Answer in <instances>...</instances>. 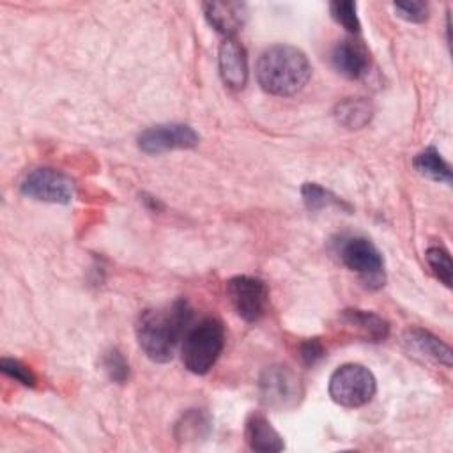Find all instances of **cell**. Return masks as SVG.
<instances>
[{"instance_id": "6da1fadb", "label": "cell", "mask_w": 453, "mask_h": 453, "mask_svg": "<svg viewBox=\"0 0 453 453\" xmlns=\"http://www.w3.org/2000/svg\"><path fill=\"white\" fill-rule=\"evenodd\" d=\"M191 320L193 310L186 299H177L165 308L143 310L136 320L140 349L154 363L170 361L189 331Z\"/></svg>"}, {"instance_id": "7a4b0ae2", "label": "cell", "mask_w": 453, "mask_h": 453, "mask_svg": "<svg viewBox=\"0 0 453 453\" xmlns=\"http://www.w3.org/2000/svg\"><path fill=\"white\" fill-rule=\"evenodd\" d=\"M311 76L308 57L296 46L274 44L265 48L257 62L258 85L280 97L301 92Z\"/></svg>"}, {"instance_id": "3957f363", "label": "cell", "mask_w": 453, "mask_h": 453, "mask_svg": "<svg viewBox=\"0 0 453 453\" xmlns=\"http://www.w3.org/2000/svg\"><path fill=\"white\" fill-rule=\"evenodd\" d=\"M225 347V329L218 319H203L189 327L182 340V363L195 373H207L218 361Z\"/></svg>"}, {"instance_id": "277c9868", "label": "cell", "mask_w": 453, "mask_h": 453, "mask_svg": "<svg viewBox=\"0 0 453 453\" xmlns=\"http://www.w3.org/2000/svg\"><path fill=\"white\" fill-rule=\"evenodd\" d=\"M327 389L333 402L342 407L356 409L366 405L373 398L377 380L366 366L359 363H347L333 372Z\"/></svg>"}, {"instance_id": "5b68a950", "label": "cell", "mask_w": 453, "mask_h": 453, "mask_svg": "<svg viewBox=\"0 0 453 453\" xmlns=\"http://www.w3.org/2000/svg\"><path fill=\"white\" fill-rule=\"evenodd\" d=\"M340 260L354 271L366 287L379 288L384 285V258L379 248L366 237L350 235L338 246Z\"/></svg>"}, {"instance_id": "8992f818", "label": "cell", "mask_w": 453, "mask_h": 453, "mask_svg": "<svg viewBox=\"0 0 453 453\" xmlns=\"http://www.w3.org/2000/svg\"><path fill=\"white\" fill-rule=\"evenodd\" d=\"M303 382L299 375L285 365H271L258 377V395L265 407L287 411L303 398Z\"/></svg>"}, {"instance_id": "52a82bcc", "label": "cell", "mask_w": 453, "mask_h": 453, "mask_svg": "<svg viewBox=\"0 0 453 453\" xmlns=\"http://www.w3.org/2000/svg\"><path fill=\"white\" fill-rule=\"evenodd\" d=\"M19 189L25 196L48 203H69L76 193L74 180L69 175L48 166L28 172L23 177Z\"/></svg>"}, {"instance_id": "ba28073f", "label": "cell", "mask_w": 453, "mask_h": 453, "mask_svg": "<svg viewBox=\"0 0 453 453\" xmlns=\"http://www.w3.org/2000/svg\"><path fill=\"white\" fill-rule=\"evenodd\" d=\"M226 296L235 313L246 322H257L264 317L269 303L267 285L255 276L239 274L226 281Z\"/></svg>"}, {"instance_id": "9c48e42d", "label": "cell", "mask_w": 453, "mask_h": 453, "mask_svg": "<svg viewBox=\"0 0 453 453\" xmlns=\"http://www.w3.org/2000/svg\"><path fill=\"white\" fill-rule=\"evenodd\" d=\"M198 133L188 124H159L147 127L138 134V147L145 154H163L177 149H193L198 145Z\"/></svg>"}, {"instance_id": "30bf717a", "label": "cell", "mask_w": 453, "mask_h": 453, "mask_svg": "<svg viewBox=\"0 0 453 453\" xmlns=\"http://www.w3.org/2000/svg\"><path fill=\"white\" fill-rule=\"evenodd\" d=\"M219 74L226 87L234 90L244 88L248 81V57L246 50L235 39H225L218 53Z\"/></svg>"}, {"instance_id": "8fae6325", "label": "cell", "mask_w": 453, "mask_h": 453, "mask_svg": "<svg viewBox=\"0 0 453 453\" xmlns=\"http://www.w3.org/2000/svg\"><path fill=\"white\" fill-rule=\"evenodd\" d=\"M202 9L209 25L226 39H232L248 18V7L242 2H207Z\"/></svg>"}, {"instance_id": "7c38bea8", "label": "cell", "mask_w": 453, "mask_h": 453, "mask_svg": "<svg viewBox=\"0 0 453 453\" xmlns=\"http://www.w3.org/2000/svg\"><path fill=\"white\" fill-rule=\"evenodd\" d=\"M333 67L349 80H359L368 73L370 58L365 46L356 41H340L331 51Z\"/></svg>"}, {"instance_id": "4fadbf2b", "label": "cell", "mask_w": 453, "mask_h": 453, "mask_svg": "<svg viewBox=\"0 0 453 453\" xmlns=\"http://www.w3.org/2000/svg\"><path fill=\"white\" fill-rule=\"evenodd\" d=\"M340 322L366 342H382L389 334V324L373 311L357 308L343 310L340 315Z\"/></svg>"}, {"instance_id": "5bb4252c", "label": "cell", "mask_w": 453, "mask_h": 453, "mask_svg": "<svg viewBox=\"0 0 453 453\" xmlns=\"http://www.w3.org/2000/svg\"><path fill=\"white\" fill-rule=\"evenodd\" d=\"M407 349L418 356H423L437 365H444L446 368L451 366V349L441 338L432 334L430 331L414 327L409 329L403 336Z\"/></svg>"}, {"instance_id": "9a60e30c", "label": "cell", "mask_w": 453, "mask_h": 453, "mask_svg": "<svg viewBox=\"0 0 453 453\" xmlns=\"http://www.w3.org/2000/svg\"><path fill=\"white\" fill-rule=\"evenodd\" d=\"M246 442L253 451L260 453H276L285 448L281 435L274 430L269 419L264 414H250L244 428Z\"/></svg>"}, {"instance_id": "2e32d148", "label": "cell", "mask_w": 453, "mask_h": 453, "mask_svg": "<svg viewBox=\"0 0 453 453\" xmlns=\"http://www.w3.org/2000/svg\"><path fill=\"white\" fill-rule=\"evenodd\" d=\"M373 115V108L370 101L363 97H347L334 106V117L338 124L347 129H361L365 127Z\"/></svg>"}, {"instance_id": "e0dca14e", "label": "cell", "mask_w": 453, "mask_h": 453, "mask_svg": "<svg viewBox=\"0 0 453 453\" xmlns=\"http://www.w3.org/2000/svg\"><path fill=\"white\" fill-rule=\"evenodd\" d=\"M412 165L418 173L437 182L451 184V166L448 165V161L442 159V156L435 147H426L425 150H421L414 157Z\"/></svg>"}, {"instance_id": "ac0fdd59", "label": "cell", "mask_w": 453, "mask_h": 453, "mask_svg": "<svg viewBox=\"0 0 453 453\" xmlns=\"http://www.w3.org/2000/svg\"><path fill=\"white\" fill-rule=\"evenodd\" d=\"M211 418L200 409H191L175 425V437L179 441H198L205 439L211 432Z\"/></svg>"}, {"instance_id": "d6986e66", "label": "cell", "mask_w": 453, "mask_h": 453, "mask_svg": "<svg viewBox=\"0 0 453 453\" xmlns=\"http://www.w3.org/2000/svg\"><path fill=\"white\" fill-rule=\"evenodd\" d=\"M425 258H426V264L432 269L434 276L446 287H451L453 265H451V257H449L448 250H444L442 246H430L425 251Z\"/></svg>"}, {"instance_id": "ffe728a7", "label": "cell", "mask_w": 453, "mask_h": 453, "mask_svg": "<svg viewBox=\"0 0 453 453\" xmlns=\"http://www.w3.org/2000/svg\"><path fill=\"white\" fill-rule=\"evenodd\" d=\"M301 195H303V200L306 203V207L310 211H320L324 207H331V205H336V207H347L336 195H333L329 189L315 184V182H306L303 188H301ZM349 209V207H347Z\"/></svg>"}, {"instance_id": "44dd1931", "label": "cell", "mask_w": 453, "mask_h": 453, "mask_svg": "<svg viewBox=\"0 0 453 453\" xmlns=\"http://www.w3.org/2000/svg\"><path fill=\"white\" fill-rule=\"evenodd\" d=\"M101 366L110 380L124 384L129 379V365L119 349H108L101 357Z\"/></svg>"}, {"instance_id": "7402d4cb", "label": "cell", "mask_w": 453, "mask_h": 453, "mask_svg": "<svg viewBox=\"0 0 453 453\" xmlns=\"http://www.w3.org/2000/svg\"><path fill=\"white\" fill-rule=\"evenodd\" d=\"M331 16L336 23H340L347 32L357 34L361 28L359 18H357V5L354 2H333L329 5Z\"/></svg>"}, {"instance_id": "603a6c76", "label": "cell", "mask_w": 453, "mask_h": 453, "mask_svg": "<svg viewBox=\"0 0 453 453\" xmlns=\"http://www.w3.org/2000/svg\"><path fill=\"white\" fill-rule=\"evenodd\" d=\"M0 368H2V372H4L5 375H9L11 379L18 380V382L23 384V386L34 388L35 382H37L34 372H32L27 365H23L21 361H18V359L2 357V359H0Z\"/></svg>"}, {"instance_id": "cb8c5ba5", "label": "cell", "mask_w": 453, "mask_h": 453, "mask_svg": "<svg viewBox=\"0 0 453 453\" xmlns=\"http://www.w3.org/2000/svg\"><path fill=\"white\" fill-rule=\"evenodd\" d=\"M395 12L411 23H423L428 18V5L425 2H395Z\"/></svg>"}, {"instance_id": "d4e9b609", "label": "cell", "mask_w": 453, "mask_h": 453, "mask_svg": "<svg viewBox=\"0 0 453 453\" xmlns=\"http://www.w3.org/2000/svg\"><path fill=\"white\" fill-rule=\"evenodd\" d=\"M326 356V349L319 338H308L299 345V359L306 366L317 365Z\"/></svg>"}]
</instances>
